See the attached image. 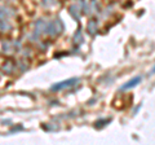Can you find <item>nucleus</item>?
Wrapping results in <instances>:
<instances>
[{
    "label": "nucleus",
    "instance_id": "nucleus-1",
    "mask_svg": "<svg viewBox=\"0 0 155 145\" xmlns=\"http://www.w3.org/2000/svg\"><path fill=\"white\" fill-rule=\"evenodd\" d=\"M141 82V77H136V78H133L132 80H129L127 84H124L123 86V89H128V88H133L135 86H137V84Z\"/></svg>",
    "mask_w": 155,
    "mask_h": 145
},
{
    "label": "nucleus",
    "instance_id": "nucleus-3",
    "mask_svg": "<svg viewBox=\"0 0 155 145\" xmlns=\"http://www.w3.org/2000/svg\"><path fill=\"white\" fill-rule=\"evenodd\" d=\"M153 74H155V68L153 69Z\"/></svg>",
    "mask_w": 155,
    "mask_h": 145
},
{
    "label": "nucleus",
    "instance_id": "nucleus-2",
    "mask_svg": "<svg viewBox=\"0 0 155 145\" xmlns=\"http://www.w3.org/2000/svg\"><path fill=\"white\" fill-rule=\"evenodd\" d=\"M75 79H68V80H65L64 83H59V84H54V86L52 87V89H59V88H64V87L66 86H70V84H73Z\"/></svg>",
    "mask_w": 155,
    "mask_h": 145
}]
</instances>
